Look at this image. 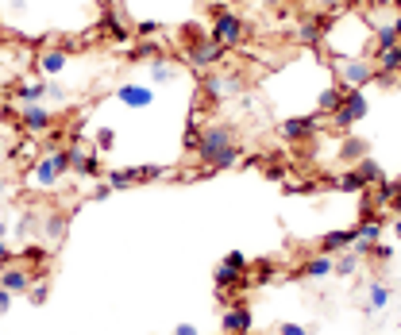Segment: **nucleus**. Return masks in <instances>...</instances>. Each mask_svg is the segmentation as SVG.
<instances>
[{
	"label": "nucleus",
	"mask_w": 401,
	"mask_h": 335,
	"mask_svg": "<svg viewBox=\"0 0 401 335\" xmlns=\"http://www.w3.org/2000/svg\"><path fill=\"white\" fill-rule=\"evenodd\" d=\"M0 197H4V177H0Z\"/></svg>",
	"instance_id": "obj_46"
},
{
	"label": "nucleus",
	"mask_w": 401,
	"mask_h": 335,
	"mask_svg": "<svg viewBox=\"0 0 401 335\" xmlns=\"http://www.w3.org/2000/svg\"><path fill=\"white\" fill-rule=\"evenodd\" d=\"M228 146H235V132H232V127H224V124H212V127H204V132H201L197 146H193V154H197L204 166L212 170V162H216L220 154L228 151Z\"/></svg>",
	"instance_id": "obj_1"
},
{
	"label": "nucleus",
	"mask_w": 401,
	"mask_h": 335,
	"mask_svg": "<svg viewBox=\"0 0 401 335\" xmlns=\"http://www.w3.org/2000/svg\"><path fill=\"white\" fill-rule=\"evenodd\" d=\"M366 116V96L359 93V89H347V93H343V104L340 108L332 112V127H340V132H347L351 124H355V120H363Z\"/></svg>",
	"instance_id": "obj_5"
},
{
	"label": "nucleus",
	"mask_w": 401,
	"mask_h": 335,
	"mask_svg": "<svg viewBox=\"0 0 401 335\" xmlns=\"http://www.w3.org/2000/svg\"><path fill=\"white\" fill-rule=\"evenodd\" d=\"M335 185H340L343 193H359V189H363L366 182H363V177H359V170H351V174H343L340 182H335Z\"/></svg>",
	"instance_id": "obj_26"
},
{
	"label": "nucleus",
	"mask_w": 401,
	"mask_h": 335,
	"mask_svg": "<svg viewBox=\"0 0 401 335\" xmlns=\"http://www.w3.org/2000/svg\"><path fill=\"white\" fill-rule=\"evenodd\" d=\"M66 170H70V151H47L35 162V170H31V185L35 189H54Z\"/></svg>",
	"instance_id": "obj_2"
},
{
	"label": "nucleus",
	"mask_w": 401,
	"mask_h": 335,
	"mask_svg": "<svg viewBox=\"0 0 401 335\" xmlns=\"http://www.w3.org/2000/svg\"><path fill=\"white\" fill-rule=\"evenodd\" d=\"M390 297H394V293H390V285H378V282H374V285H371V297H366V312H382V308L390 305Z\"/></svg>",
	"instance_id": "obj_17"
},
{
	"label": "nucleus",
	"mask_w": 401,
	"mask_h": 335,
	"mask_svg": "<svg viewBox=\"0 0 401 335\" xmlns=\"http://www.w3.org/2000/svg\"><path fill=\"white\" fill-rule=\"evenodd\" d=\"M16 101L20 104H43V85H20L16 89Z\"/></svg>",
	"instance_id": "obj_23"
},
{
	"label": "nucleus",
	"mask_w": 401,
	"mask_h": 335,
	"mask_svg": "<svg viewBox=\"0 0 401 335\" xmlns=\"http://www.w3.org/2000/svg\"><path fill=\"white\" fill-rule=\"evenodd\" d=\"M43 101H66V89L58 81H43Z\"/></svg>",
	"instance_id": "obj_29"
},
{
	"label": "nucleus",
	"mask_w": 401,
	"mask_h": 335,
	"mask_svg": "<svg viewBox=\"0 0 401 335\" xmlns=\"http://www.w3.org/2000/svg\"><path fill=\"white\" fill-rule=\"evenodd\" d=\"M374 39H378V46H397L401 35L394 31V23H382V27H374Z\"/></svg>",
	"instance_id": "obj_25"
},
{
	"label": "nucleus",
	"mask_w": 401,
	"mask_h": 335,
	"mask_svg": "<svg viewBox=\"0 0 401 335\" xmlns=\"http://www.w3.org/2000/svg\"><path fill=\"white\" fill-rule=\"evenodd\" d=\"M251 312H247V305H232L224 312V331L228 335H251Z\"/></svg>",
	"instance_id": "obj_11"
},
{
	"label": "nucleus",
	"mask_w": 401,
	"mask_h": 335,
	"mask_svg": "<svg viewBox=\"0 0 401 335\" xmlns=\"http://www.w3.org/2000/svg\"><path fill=\"white\" fill-rule=\"evenodd\" d=\"M174 335H201V331L193 328V324H178V328H174Z\"/></svg>",
	"instance_id": "obj_40"
},
{
	"label": "nucleus",
	"mask_w": 401,
	"mask_h": 335,
	"mask_svg": "<svg viewBox=\"0 0 401 335\" xmlns=\"http://www.w3.org/2000/svg\"><path fill=\"white\" fill-rule=\"evenodd\" d=\"M355 266H359V255H355V251H347V255H343L340 263H335V274L347 277V274H355Z\"/></svg>",
	"instance_id": "obj_27"
},
{
	"label": "nucleus",
	"mask_w": 401,
	"mask_h": 335,
	"mask_svg": "<svg viewBox=\"0 0 401 335\" xmlns=\"http://www.w3.org/2000/svg\"><path fill=\"white\" fill-rule=\"evenodd\" d=\"M235 162H240V146H228V151L212 162V170H228V166H235Z\"/></svg>",
	"instance_id": "obj_28"
},
{
	"label": "nucleus",
	"mask_w": 401,
	"mask_h": 335,
	"mask_svg": "<svg viewBox=\"0 0 401 335\" xmlns=\"http://www.w3.org/2000/svg\"><path fill=\"white\" fill-rule=\"evenodd\" d=\"M132 182H139V170H112L109 174V189H124Z\"/></svg>",
	"instance_id": "obj_22"
},
{
	"label": "nucleus",
	"mask_w": 401,
	"mask_h": 335,
	"mask_svg": "<svg viewBox=\"0 0 401 335\" xmlns=\"http://www.w3.org/2000/svg\"><path fill=\"white\" fill-rule=\"evenodd\" d=\"M343 93H347V89H340V85L324 89V93H321V112H328V116H332V112L343 104Z\"/></svg>",
	"instance_id": "obj_19"
},
{
	"label": "nucleus",
	"mask_w": 401,
	"mask_h": 335,
	"mask_svg": "<svg viewBox=\"0 0 401 335\" xmlns=\"http://www.w3.org/2000/svg\"><path fill=\"white\" fill-rule=\"evenodd\" d=\"M343 158H363V143H359V139H355V143H343Z\"/></svg>",
	"instance_id": "obj_34"
},
{
	"label": "nucleus",
	"mask_w": 401,
	"mask_h": 335,
	"mask_svg": "<svg viewBox=\"0 0 401 335\" xmlns=\"http://www.w3.org/2000/svg\"><path fill=\"white\" fill-rule=\"evenodd\" d=\"M240 282V270H235L232 263H220L216 266V289H228V285Z\"/></svg>",
	"instance_id": "obj_21"
},
{
	"label": "nucleus",
	"mask_w": 401,
	"mask_h": 335,
	"mask_svg": "<svg viewBox=\"0 0 401 335\" xmlns=\"http://www.w3.org/2000/svg\"><path fill=\"white\" fill-rule=\"evenodd\" d=\"M8 263H12V247H8L4 239H0V270H4Z\"/></svg>",
	"instance_id": "obj_39"
},
{
	"label": "nucleus",
	"mask_w": 401,
	"mask_h": 335,
	"mask_svg": "<svg viewBox=\"0 0 401 335\" xmlns=\"http://www.w3.org/2000/svg\"><path fill=\"white\" fill-rule=\"evenodd\" d=\"M224 263H232L235 270H240V274H243V270H247V258H243V255H240V251H232V255H228V258H224Z\"/></svg>",
	"instance_id": "obj_36"
},
{
	"label": "nucleus",
	"mask_w": 401,
	"mask_h": 335,
	"mask_svg": "<svg viewBox=\"0 0 401 335\" xmlns=\"http://www.w3.org/2000/svg\"><path fill=\"white\" fill-rule=\"evenodd\" d=\"M351 243H355V227H351V232H328L321 239V255H340V251H351Z\"/></svg>",
	"instance_id": "obj_14"
},
{
	"label": "nucleus",
	"mask_w": 401,
	"mask_h": 335,
	"mask_svg": "<svg viewBox=\"0 0 401 335\" xmlns=\"http://www.w3.org/2000/svg\"><path fill=\"white\" fill-rule=\"evenodd\" d=\"M12 297H16V293H8V289H0V312H4V308H8V305H12Z\"/></svg>",
	"instance_id": "obj_41"
},
{
	"label": "nucleus",
	"mask_w": 401,
	"mask_h": 335,
	"mask_svg": "<svg viewBox=\"0 0 401 335\" xmlns=\"http://www.w3.org/2000/svg\"><path fill=\"white\" fill-rule=\"evenodd\" d=\"M390 204H394V212H397V216H401V189H397V197L390 201Z\"/></svg>",
	"instance_id": "obj_43"
},
{
	"label": "nucleus",
	"mask_w": 401,
	"mask_h": 335,
	"mask_svg": "<svg viewBox=\"0 0 401 335\" xmlns=\"http://www.w3.org/2000/svg\"><path fill=\"white\" fill-rule=\"evenodd\" d=\"M97 146H101V151H112V146H116V135H112L109 127H101V132H97Z\"/></svg>",
	"instance_id": "obj_33"
},
{
	"label": "nucleus",
	"mask_w": 401,
	"mask_h": 335,
	"mask_svg": "<svg viewBox=\"0 0 401 335\" xmlns=\"http://www.w3.org/2000/svg\"><path fill=\"white\" fill-rule=\"evenodd\" d=\"M359 177H363V182H374V185H378V182H386V177H382V170L374 166V162L366 158V154L359 158Z\"/></svg>",
	"instance_id": "obj_24"
},
{
	"label": "nucleus",
	"mask_w": 401,
	"mask_h": 335,
	"mask_svg": "<svg viewBox=\"0 0 401 335\" xmlns=\"http://www.w3.org/2000/svg\"><path fill=\"white\" fill-rule=\"evenodd\" d=\"M335 73H340V81L347 89H363L366 81H374V66L363 58H340L335 62Z\"/></svg>",
	"instance_id": "obj_6"
},
{
	"label": "nucleus",
	"mask_w": 401,
	"mask_h": 335,
	"mask_svg": "<svg viewBox=\"0 0 401 335\" xmlns=\"http://www.w3.org/2000/svg\"><path fill=\"white\" fill-rule=\"evenodd\" d=\"M20 124H23V132L43 135V132H51L54 112L47 108V104H23V108H20Z\"/></svg>",
	"instance_id": "obj_7"
},
{
	"label": "nucleus",
	"mask_w": 401,
	"mask_h": 335,
	"mask_svg": "<svg viewBox=\"0 0 401 335\" xmlns=\"http://www.w3.org/2000/svg\"><path fill=\"white\" fill-rule=\"evenodd\" d=\"M366 4H371V8H390L394 0H366Z\"/></svg>",
	"instance_id": "obj_42"
},
{
	"label": "nucleus",
	"mask_w": 401,
	"mask_h": 335,
	"mask_svg": "<svg viewBox=\"0 0 401 335\" xmlns=\"http://www.w3.org/2000/svg\"><path fill=\"white\" fill-rule=\"evenodd\" d=\"M243 89V81L235 73H209L204 77V96L209 101H220V96H235Z\"/></svg>",
	"instance_id": "obj_8"
},
{
	"label": "nucleus",
	"mask_w": 401,
	"mask_h": 335,
	"mask_svg": "<svg viewBox=\"0 0 401 335\" xmlns=\"http://www.w3.org/2000/svg\"><path fill=\"white\" fill-rule=\"evenodd\" d=\"M4 232H8V227H4V224H0V239H4Z\"/></svg>",
	"instance_id": "obj_47"
},
{
	"label": "nucleus",
	"mask_w": 401,
	"mask_h": 335,
	"mask_svg": "<svg viewBox=\"0 0 401 335\" xmlns=\"http://www.w3.org/2000/svg\"><path fill=\"white\" fill-rule=\"evenodd\" d=\"M31 301H35V305H43V301H47V285H31Z\"/></svg>",
	"instance_id": "obj_38"
},
{
	"label": "nucleus",
	"mask_w": 401,
	"mask_h": 335,
	"mask_svg": "<svg viewBox=\"0 0 401 335\" xmlns=\"http://www.w3.org/2000/svg\"><path fill=\"white\" fill-rule=\"evenodd\" d=\"M70 170L81 177H97L101 174V158L93 151H85V146H70Z\"/></svg>",
	"instance_id": "obj_10"
},
{
	"label": "nucleus",
	"mask_w": 401,
	"mask_h": 335,
	"mask_svg": "<svg viewBox=\"0 0 401 335\" xmlns=\"http://www.w3.org/2000/svg\"><path fill=\"white\" fill-rule=\"evenodd\" d=\"M313 127H316L313 120H290V124L282 127V135L285 139H305V135H313Z\"/></svg>",
	"instance_id": "obj_20"
},
{
	"label": "nucleus",
	"mask_w": 401,
	"mask_h": 335,
	"mask_svg": "<svg viewBox=\"0 0 401 335\" xmlns=\"http://www.w3.org/2000/svg\"><path fill=\"white\" fill-rule=\"evenodd\" d=\"M116 101L124 104V108H151L154 104V93H151V85H120L116 89Z\"/></svg>",
	"instance_id": "obj_9"
},
{
	"label": "nucleus",
	"mask_w": 401,
	"mask_h": 335,
	"mask_svg": "<svg viewBox=\"0 0 401 335\" xmlns=\"http://www.w3.org/2000/svg\"><path fill=\"white\" fill-rule=\"evenodd\" d=\"M394 31H397V35H401V15H397V23H394Z\"/></svg>",
	"instance_id": "obj_45"
},
{
	"label": "nucleus",
	"mask_w": 401,
	"mask_h": 335,
	"mask_svg": "<svg viewBox=\"0 0 401 335\" xmlns=\"http://www.w3.org/2000/svg\"><path fill=\"white\" fill-rule=\"evenodd\" d=\"M0 289L27 293L31 289V274H27V270H4V274H0Z\"/></svg>",
	"instance_id": "obj_15"
},
{
	"label": "nucleus",
	"mask_w": 401,
	"mask_h": 335,
	"mask_svg": "<svg viewBox=\"0 0 401 335\" xmlns=\"http://www.w3.org/2000/svg\"><path fill=\"white\" fill-rule=\"evenodd\" d=\"M62 232H66V220H62V216L47 220V235H51V239H62Z\"/></svg>",
	"instance_id": "obj_31"
},
{
	"label": "nucleus",
	"mask_w": 401,
	"mask_h": 335,
	"mask_svg": "<svg viewBox=\"0 0 401 335\" xmlns=\"http://www.w3.org/2000/svg\"><path fill=\"white\" fill-rule=\"evenodd\" d=\"M278 335H309V328H301V324H282Z\"/></svg>",
	"instance_id": "obj_35"
},
{
	"label": "nucleus",
	"mask_w": 401,
	"mask_h": 335,
	"mask_svg": "<svg viewBox=\"0 0 401 335\" xmlns=\"http://www.w3.org/2000/svg\"><path fill=\"white\" fill-rule=\"evenodd\" d=\"M297 35H301V43H316V39H321V20H309Z\"/></svg>",
	"instance_id": "obj_30"
},
{
	"label": "nucleus",
	"mask_w": 401,
	"mask_h": 335,
	"mask_svg": "<svg viewBox=\"0 0 401 335\" xmlns=\"http://www.w3.org/2000/svg\"><path fill=\"white\" fill-rule=\"evenodd\" d=\"M66 51H39V58H35V66H39V73H43V77H58L62 70H66Z\"/></svg>",
	"instance_id": "obj_12"
},
{
	"label": "nucleus",
	"mask_w": 401,
	"mask_h": 335,
	"mask_svg": "<svg viewBox=\"0 0 401 335\" xmlns=\"http://www.w3.org/2000/svg\"><path fill=\"white\" fill-rule=\"evenodd\" d=\"M321 8H324V12H343L347 0H321Z\"/></svg>",
	"instance_id": "obj_37"
},
{
	"label": "nucleus",
	"mask_w": 401,
	"mask_h": 335,
	"mask_svg": "<svg viewBox=\"0 0 401 335\" xmlns=\"http://www.w3.org/2000/svg\"><path fill=\"white\" fill-rule=\"evenodd\" d=\"M328 274H335V263H332L328 255H321V258H309V263L297 270V277H305V282H321V277H328Z\"/></svg>",
	"instance_id": "obj_13"
},
{
	"label": "nucleus",
	"mask_w": 401,
	"mask_h": 335,
	"mask_svg": "<svg viewBox=\"0 0 401 335\" xmlns=\"http://www.w3.org/2000/svg\"><path fill=\"white\" fill-rule=\"evenodd\" d=\"M397 85H401V81H397Z\"/></svg>",
	"instance_id": "obj_48"
},
{
	"label": "nucleus",
	"mask_w": 401,
	"mask_h": 335,
	"mask_svg": "<svg viewBox=\"0 0 401 335\" xmlns=\"http://www.w3.org/2000/svg\"><path fill=\"white\" fill-rule=\"evenodd\" d=\"M174 77H178L174 62H166V58H154L151 62V81H154V85H166V81H174Z\"/></svg>",
	"instance_id": "obj_18"
},
{
	"label": "nucleus",
	"mask_w": 401,
	"mask_h": 335,
	"mask_svg": "<svg viewBox=\"0 0 401 335\" xmlns=\"http://www.w3.org/2000/svg\"><path fill=\"white\" fill-rule=\"evenodd\" d=\"M371 255L378 258V263H390V258H394V247H386V243L378 239V243H374V247H371Z\"/></svg>",
	"instance_id": "obj_32"
},
{
	"label": "nucleus",
	"mask_w": 401,
	"mask_h": 335,
	"mask_svg": "<svg viewBox=\"0 0 401 335\" xmlns=\"http://www.w3.org/2000/svg\"><path fill=\"white\" fill-rule=\"evenodd\" d=\"M394 235H397V239H401V220H397V224H394Z\"/></svg>",
	"instance_id": "obj_44"
},
{
	"label": "nucleus",
	"mask_w": 401,
	"mask_h": 335,
	"mask_svg": "<svg viewBox=\"0 0 401 335\" xmlns=\"http://www.w3.org/2000/svg\"><path fill=\"white\" fill-rule=\"evenodd\" d=\"M378 70L382 73H394V70H401V43L397 46H378Z\"/></svg>",
	"instance_id": "obj_16"
},
{
	"label": "nucleus",
	"mask_w": 401,
	"mask_h": 335,
	"mask_svg": "<svg viewBox=\"0 0 401 335\" xmlns=\"http://www.w3.org/2000/svg\"><path fill=\"white\" fill-rule=\"evenodd\" d=\"M212 43L216 46H224V51H232V46H240L243 39H247V23L240 20V15H232V12H224V15H216V23H212Z\"/></svg>",
	"instance_id": "obj_4"
},
{
	"label": "nucleus",
	"mask_w": 401,
	"mask_h": 335,
	"mask_svg": "<svg viewBox=\"0 0 401 335\" xmlns=\"http://www.w3.org/2000/svg\"><path fill=\"white\" fill-rule=\"evenodd\" d=\"M220 54H224V46H216V43H212V35L190 31V39H185V58H190V66L209 70L212 62H220Z\"/></svg>",
	"instance_id": "obj_3"
}]
</instances>
